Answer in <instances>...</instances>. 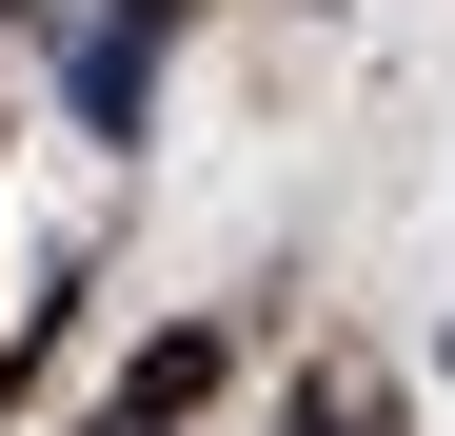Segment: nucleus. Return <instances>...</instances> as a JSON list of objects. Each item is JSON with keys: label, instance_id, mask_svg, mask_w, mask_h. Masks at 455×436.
Wrapping results in <instances>:
<instances>
[{"label": "nucleus", "instance_id": "1", "mask_svg": "<svg viewBox=\"0 0 455 436\" xmlns=\"http://www.w3.org/2000/svg\"><path fill=\"white\" fill-rule=\"evenodd\" d=\"M60 100H80V139H139V119H159V20H139V0H100L80 60H60Z\"/></svg>", "mask_w": 455, "mask_h": 436}, {"label": "nucleus", "instance_id": "2", "mask_svg": "<svg viewBox=\"0 0 455 436\" xmlns=\"http://www.w3.org/2000/svg\"><path fill=\"white\" fill-rule=\"evenodd\" d=\"M277 436H376V397H356V377H317V397H297Z\"/></svg>", "mask_w": 455, "mask_h": 436}, {"label": "nucleus", "instance_id": "3", "mask_svg": "<svg viewBox=\"0 0 455 436\" xmlns=\"http://www.w3.org/2000/svg\"><path fill=\"white\" fill-rule=\"evenodd\" d=\"M20 377H40V337H20V357H0V416H20Z\"/></svg>", "mask_w": 455, "mask_h": 436}, {"label": "nucleus", "instance_id": "4", "mask_svg": "<svg viewBox=\"0 0 455 436\" xmlns=\"http://www.w3.org/2000/svg\"><path fill=\"white\" fill-rule=\"evenodd\" d=\"M100 436H179V416H139V397H119V416H100Z\"/></svg>", "mask_w": 455, "mask_h": 436}, {"label": "nucleus", "instance_id": "5", "mask_svg": "<svg viewBox=\"0 0 455 436\" xmlns=\"http://www.w3.org/2000/svg\"><path fill=\"white\" fill-rule=\"evenodd\" d=\"M0 20H20V0H0Z\"/></svg>", "mask_w": 455, "mask_h": 436}]
</instances>
